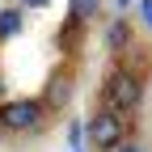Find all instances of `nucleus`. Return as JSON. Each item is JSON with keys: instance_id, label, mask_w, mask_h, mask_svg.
<instances>
[{"instance_id": "nucleus-6", "label": "nucleus", "mask_w": 152, "mask_h": 152, "mask_svg": "<svg viewBox=\"0 0 152 152\" xmlns=\"http://www.w3.org/2000/svg\"><path fill=\"white\" fill-rule=\"evenodd\" d=\"M118 68H127L131 76H140V80H148V76H152V47L131 42V47L118 55Z\"/></svg>"}, {"instance_id": "nucleus-8", "label": "nucleus", "mask_w": 152, "mask_h": 152, "mask_svg": "<svg viewBox=\"0 0 152 152\" xmlns=\"http://www.w3.org/2000/svg\"><path fill=\"white\" fill-rule=\"evenodd\" d=\"M21 30H26V9L21 4H4L0 9V42H13Z\"/></svg>"}, {"instance_id": "nucleus-7", "label": "nucleus", "mask_w": 152, "mask_h": 152, "mask_svg": "<svg viewBox=\"0 0 152 152\" xmlns=\"http://www.w3.org/2000/svg\"><path fill=\"white\" fill-rule=\"evenodd\" d=\"M55 47H59L68 59H76V55L85 51V21H72L68 17V21L59 26V34H55Z\"/></svg>"}, {"instance_id": "nucleus-3", "label": "nucleus", "mask_w": 152, "mask_h": 152, "mask_svg": "<svg viewBox=\"0 0 152 152\" xmlns=\"http://www.w3.org/2000/svg\"><path fill=\"white\" fill-rule=\"evenodd\" d=\"M85 135H89V148L93 152H114V148L127 140V118L114 114V110H97L85 123Z\"/></svg>"}, {"instance_id": "nucleus-16", "label": "nucleus", "mask_w": 152, "mask_h": 152, "mask_svg": "<svg viewBox=\"0 0 152 152\" xmlns=\"http://www.w3.org/2000/svg\"><path fill=\"white\" fill-rule=\"evenodd\" d=\"M80 152H85V148H80Z\"/></svg>"}, {"instance_id": "nucleus-14", "label": "nucleus", "mask_w": 152, "mask_h": 152, "mask_svg": "<svg viewBox=\"0 0 152 152\" xmlns=\"http://www.w3.org/2000/svg\"><path fill=\"white\" fill-rule=\"evenodd\" d=\"M17 4H21V9H47L51 0H17Z\"/></svg>"}, {"instance_id": "nucleus-12", "label": "nucleus", "mask_w": 152, "mask_h": 152, "mask_svg": "<svg viewBox=\"0 0 152 152\" xmlns=\"http://www.w3.org/2000/svg\"><path fill=\"white\" fill-rule=\"evenodd\" d=\"M114 152H148V148H144V144H140V140H131V135H127V140H123V144H118V148H114Z\"/></svg>"}, {"instance_id": "nucleus-13", "label": "nucleus", "mask_w": 152, "mask_h": 152, "mask_svg": "<svg viewBox=\"0 0 152 152\" xmlns=\"http://www.w3.org/2000/svg\"><path fill=\"white\" fill-rule=\"evenodd\" d=\"M114 4V13H127V9H135V0H110Z\"/></svg>"}, {"instance_id": "nucleus-10", "label": "nucleus", "mask_w": 152, "mask_h": 152, "mask_svg": "<svg viewBox=\"0 0 152 152\" xmlns=\"http://www.w3.org/2000/svg\"><path fill=\"white\" fill-rule=\"evenodd\" d=\"M80 140H85V123H80V118H72V123H68V148H72V152H80Z\"/></svg>"}, {"instance_id": "nucleus-15", "label": "nucleus", "mask_w": 152, "mask_h": 152, "mask_svg": "<svg viewBox=\"0 0 152 152\" xmlns=\"http://www.w3.org/2000/svg\"><path fill=\"white\" fill-rule=\"evenodd\" d=\"M0 93H4V76H0Z\"/></svg>"}, {"instance_id": "nucleus-2", "label": "nucleus", "mask_w": 152, "mask_h": 152, "mask_svg": "<svg viewBox=\"0 0 152 152\" xmlns=\"http://www.w3.org/2000/svg\"><path fill=\"white\" fill-rule=\"evenodd\" d=\"M47 123V106L38 97H4L0 102V131L4 135H34Z\"/></svg>"}, {"instance_id": "nucleus-11", "label": "nucleus", "mask_w": 152, "mask_h": 152, "mask_svg": "<svg viewBox=\"0 0 152 152\" xmlns=\"http://www.w3.org/2000/svg\"><path fill=\"white\" fill-rule=\"evenodd\" d=\"M135 17L144 30H152V0H135Z\"/></svg>"}, {"instance_id": "nucleus-4", "label": "nucleus", "mask_w": 152, "mask_h": 152, "mask_svg": "<svg viewBox=\"0 0 152 152\" xmlns=\"http://www.w3.org/2000/svg\"><path fill=\"white\" fill-rule=\"evenodd\" d=\"M72 93H76V72H72V64H59V68H51L47 89H42L38 102L47 106V114H55V110H64L72 102Z\"/></svg>"}, {"instance_id": "nucleus-5", "label": "nucleus", "mask_w": 152, "mask_h": 152, "mask_svg": "<svg viewBox=\"0 0 152 152\" xmlns=\"http://www.w3.org/2000/svg\"><path fill=\"white\" fill-rule=\"evenodd\" d=\"M131 42H135V26H131V17H127V13H114L110 26H106V51L118 59Z\"/></svg>"}, {"instance_id": "nucleus-9", "label": "nucleus", "mask_w": 152, "mask_h": 152, "mask_svg": "<svg viewBox=\"0 0 152 152\" xmlns=\"http://www.w3.org/2000/svg\"><path fill=\"white\" fill-rule=\"evenodd\" d=\"M97 13H102V0H72V9H68L72 21H85V26H89Z\"/></svg>"}, {"instance_id": "nucleus-1", "label": "nucleus", "mask_w": 152, "mask_h": 152, "mask_svg": "<svg viewBox=\"0 0 152 152\" xmlns=\"http://www.w3.org/2000/svg\"><path fill=\"white\" fill-rule=\"evenodd\" d=\"M140 102H144V80L114 64V68L102 76V110H114V114L127 118V114L140 110Z\"/></svg>"}]
</instances>
